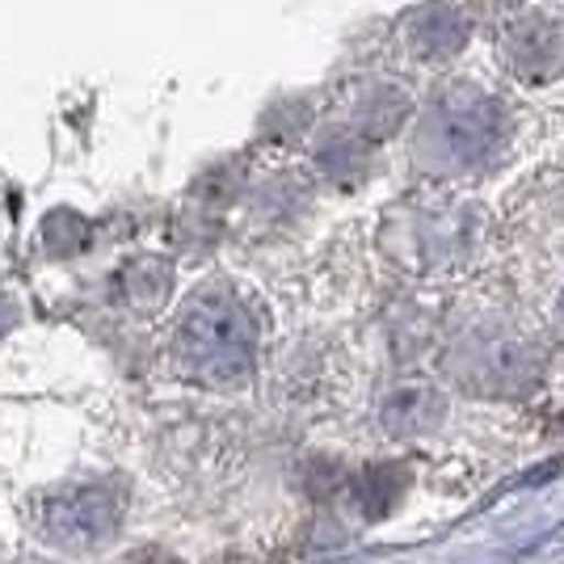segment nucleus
I'll return each instance as SVG.
<instances>
[{
    "label": "nucleus",
    "mask_w": 564,
    "mask_h": 564,
    "mask_svg": "<svg viewBox=\"0 0 564 564\" xmlns=\"http://www.w3.org/2000/svg\"><path fill=\"white\" fill-rule=\"evenodd\" d=\"M561 316H564V295H561Z\"/></svg>",
    "instance_id": "6e6552de"
},
{
    "label": "nucleus",
    "mask_w": 564,
    "mask_h": 564,
    "mask_svg": "<svg viewBox=\"0 0 564 564\" xmlns=\"http://www.w3.org/2000/svg\"><path fill=\"white\" fill-rule=\"evenodd\" d=\"M127 510V489L118 480L64 485L43 501V535L72 552H89L118 531Z\"/></svg>",
    "instance_id": "f03ea898"
},
{
    "label": "nucleus",
    "mask_w": 564,
    "mask_h": 564,
    "mask_svg": "<svg viewBox=\"0 0 564 564\" xmlns=\"http://www.w3.org/2000/svg\"><path fill=\"white\" fill-rule=\"evenodd\" d=\"M443 397L434 392V388H425V383H404L397 388L392 397L383 400V430L388 434H422V430H434L438 417H443Z\"/></svg>",
    "instance_id": "20e7f679"
},
{
    "label": "nucleus",
    "mask_w": 564,
    "mask_h": 564,
    "mask_svg": "<svg viewBox=\"0 0 564 564\" xmlns=\"http://www.w3.org/2000/svg\"><path fill=\"white\" fill-rule=\"evenodd\" d=\"M400 485H404V471L400 468H371L362 471L358 480V501H362V514L367 518H383L397 501Z\"/></svg>",
    "instance_id": "0eeeda50"
},
{
    "label": "nucleus",
    "mask_w": 564,
    "mask_h": 564,
    "mask_svg": "<svg viewBox=\"0 0 564 564\" xmlns=\"http://www.w3.org/2000/svg\"><path fill=\"white\" fill-rule=\"evenodd\" d=\"M430 148L455 165L480 161L497 140V110L480 94H451L430 115Z\"/></svg>",
    "instance_id": "7ed1b4c3"
},
{
    "label": "nucleus",
    "mask_w": 564,
    "mask_h": 564,
    "mask_svg": "<svg viewBox=\"0 0 564 564\" xmlns=\"http://www.w3.org/2000/svg\"><path fill=\"white\" fill-rule=\"evenodd\" d=\"M177 367L207 388H232L253 376L258 362V321L228 286H203L182 312L173 337Z\"/></svg>",
    "instance_id": "f257e3e1"
},
{
    "label": "nucleus",
    "mask_w": 564,
    "mask_h": 564,
    "mask_svg": "<svg viewBox=\"0 0 564 564\" xmlns=\"http://www.w3.org/2000/svg\"><path fill=\"white\" fill-rule=\"evenodd\" d=\"M413 55L422 59H451L455 51L464 47V22L451 13V9H422L409 18V30H404Z\"/></svg>",
    "instance_id": "39448f33"
},
{
    "label": "nucleus",
    "mask_w": 564,
    "mask_h": 564,
    "mask_svg": "<svg viewBox=\"0 0 564 564\" xmlns=\"http://www.w3.org/2000/svg\"><path fill=\"white\" fill-rule=\"evenodd\" d=\"M510 59H514L518 76H547L561 59V47H556V34L552 30H540V34H514L510 39Z\"/></svg>",
    "instance_id": "423d86ee"
}]
</instances>
